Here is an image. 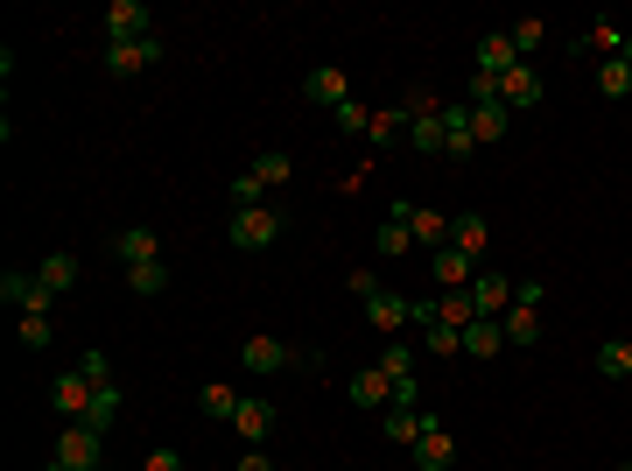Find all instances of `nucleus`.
<instances>
[{"mask_svg":"<svg viewBox=\"0 0 632 471\" xmlns=\"http://www.w3.org/2000/svg\"><path fill=\"white\" fill-rule=\"evenodd\" d=\"M303 92H309V106H330V113H338L344 99H352V78H344L338 64H316L309 78H303Z\"/></svg>","mask_w":632,"mask_h":471,"instance_id":"nucleus-11","label":"nucleus"},{"mask_svg":"<svg viewBox=\"0 0 632 471\" xmlns=\"http://www.w3.org/2000/svg\"><path fill=\"white\" fill-rule=\"evenodd\" d=\"M421 345H429L435 359H457V352H464V331H450V323H421Z\"/></svg>","mask_w":632,"mask_h":471,"instance_id":"nucleus-32","label":"nucleus"},{"mask_svg":"<svg viewBox=\"0 0 632 471\" xmlns=\"http://www.w3.org/2000/svg\"><path fill=\"white\" fill-rule=\"evenodd\" d=\"M232 430L247 436V444H267V430H275V402H261V394H239V408H232Z\"/></svg>","mask_w":632,"mask_h":471,"instance_id":"nucleus-12","label":"nucleus"},{"mask_svg":"<svg viewBox=\"0 0 632 471\" xmlns=\"http://www.w3.org/2000/svg\"><path fill=\"white\" fill-rule=\"evenodd\" d=\"M429 268H435V282H443V289H471V282H478V260H471V254H457V246H443Z\"/></svg>","mask_w":632,"mask_h":471,"instance_id":"nucleus-22","label":"nucleus"},{"mask_svg":"<svg viewBox=\"0 0 632 471\" xmlns=\"http://www.w3.org/2000/svg\"><path fill=\"white\" fill-rule=\"evenodd\" d=\"M127 289H134V296H162V289H169V260H148V268H127Z\"/></svg>","mask_w":632,"mask_h":471,"instance_id":"nucleus-29","label":"nucleus"},{"mask_svg":"<svg viewBox=\"0 0 632 471\" xmlns=\"http://www.w3.org/2000/svg\"><path fill=\"white\" fill-rule=\"evenodd\" d=\"M597 92H605V99H625V92H632V64H625V56H605V71H597Z\"/></svg>","mask_w":632,"mask_h":471,"instance_id":"nucleus-31","label":"nucleus"},{"mask_svg":"<svg viewBox=\"0 0 632 471\" xmlns=\"http://www.w3.org/2000/svg\"><path fill=\"white\" fill-rule=\"evenodd\" d=\"M597 373H605V380L632 373V338H605V345H597Z\"/></svg>","mask_w":632,"mask_h":471,"instance_id":"nucleus-28","label":"nucleus"},{"mask_svg":"<svg viewBox=\"0 0 632 471\" xmlns=\"http://www.w3.org/2000/svg\"><path fill=\"white\" fill-rule=\"evenodd\" d=\"M99 471H105V464H99Z\"/></svg>","mask_w":632,"mask_h":471,"instance_id":"nucleus-48","label":"nucleus"},{"mask_svg":"<svg viewBox=\"0 0 632 471\" xmlns=\"http://www.w3.org/2000/svg\"><path fill=\"white\" fill-rule=\"evenodd\" d=\"M478 310H471V289H443V296H435V323H450V331H464V323H471Z\"/></svg>","mask_w":632,"mask_h":471,"instance_id":"nucleus-27","label":"nucleus"},{"mask_svg":"<svg viewBox=\"0 0 632 471\" xmlns=\"http://www.w3.org/2000/svg\"><path fill=\"white\" fill-rule=\"evenodd\" d=\"M92 380L78 373V366H71V373H56V387H50V402H56V416H71V422H85V408H92Z\"/></svg>","mask_w":632,"mask_h":471,"instance_id":"nucleus-10","label":"nucleus"},{"mask_svg":"<svg viewBox=\"0 0 632 471\" xmlns=\"http://www.w3.org/2000/svg\"><path fill=\"white\" fill-rule=\"evenodd\" d=\"M450 464H457V436L429 416V430H421V444H415V471H450Z\"/></svg>","mask_w":632,"mask_h":471,"instance_id":"nucleus-8","label":"nucleus"},{"mask_svg":"<svg viewBox=\"0 0 632 471\" xmlns=\"http://www.w3.org/2000/svg\"><path fill=\"white\" fill-rule=\"evenodd\" d=\"M372 141H408V113H372Z\"/></svg>","mask_w":632,"mask_h":471,"instance_id":"nucleus-37","label":"nucleus"},{"mask_svg":"<svg viewBox=\"0 0 632 471\" xmlns=\"http://www.w3.org/2000/svg\"><path fill=\"white\" fill-rule=\"evenodd\" d=\"M464 352H471V359H500V352H506L500 317H471V323H464Z\"/></svg>","mask_w":632,"mask_h":471,"instance_id":"nucleus-18","label":"nucleus"},{"mask_svg":"<svg viewBox=\"0 0 632 471\" xmlns=\"http://www.w3.org/2000/svg\"><path fill=\"white\" fill-rule=\"evenodd\" d=\"M541 92H548V85H541V71H534V64H514V71L500 78V106H506V113H534V106H541Z\"/></svg>","mask_w":632,"mask_h":471,"instance_id":"nucleus-7","label":"nucleus"},{"mask_svg":"<svg viewBox=\"0 0 632 471\" xmlns=\"http://www.w3.org/2000/svg\"><path fill=\"white\" fill-rule=\"evenodd\" d=\"M471 310L478 317H506V310H514V282H506V275H478V282H471Z\"/></svg>","mask_w":632,"mask_h":471,"instance_id":"nucleus-15","label":"nucleus"},{"mask_svg":"<svg viewBox=\"0 0 632 471\" xmlns=\"http://www.w3.org/2000/svg\"><path fill=\"white\" fill-rule=\"evenodd\" d=\"M105 36H113V42L155 36V14H148V0H113V8H105Z\"/></svg>","mask_w":632,"mask_h":471,"instance_id":"nucleus-6","label":"nucleus"},{"mask_svg":"<svg viewBox=\"0 0 632 471\" xmlns=\"http://www.w3.org/2000/svg\"><path fill=\"white\" fill-rule=\"evenodd\" d=\"M198 402H204V416H225V422H232V408H239V394H232V387H225V380H204V394H198Z\"/></svg>","mask_w":632,"mask_h":471,"instance_id":"nucleus-34","label":"nucleus"},{"mask_svg":"<svg viewBox=\"0 0 632 471\" xmlns=\"http://www.w3.org/2000/svg\"><path fill=\"white\" fill-rule=\"evenodd\" d=\"M408 246H415V232H408V218H387V226H380V232H372V254H380V260H401V254H408Z\"/></svg>","mask_w":632,"mask_h":471,"instance_id":"nucleus-26","label":"nucleus"},{"mask_svg":"<svg viewBox=\"0 0 632 471\" xmlns=\"http://www.w3.org/2000/svg\"><path fill=\"white\" fill-rule=\"evenodd\" d=\"M253 176H261L267 190H281V183H289V176H295V162L281 155V149H267V155H253Z\"/></svg>","mask_w":632,"mask_h":471,"instance_id":"nucleus-30","label":"nucleus"},{"mask_svg":"<svg viewBox=\"0 0 632 471\" xmlns=\"http://www.w3.org/2000/svg\"><path fill=\"white\" fill-rule=\"evenodd\" d=\"M56 464H71V471H99V464H105L99 430H85V422H64V436H56Z\"/></svg>","mask_w":632,"mask_h":471,"instance_id":"nucleus-3","label":"nucleus"},{"mask_svg":"<svg viewBox=\"0 0 632 471\" xmlns=\"http://www.w3.org/2000/svg\"><path fill=\"white\" fill-rule=\"evenodd\" d=\"M22 345H28V352L50 345V317H22Z\"/></svg>","mask_w":632,"mask_h":471,"instance_id":"nucleus-41","label":"nucleus"},{"mask_svg":"<svg viewBox=\"0 0 632 471\" xmlns=\"http://www.w3.org/2000/svg\"><path fill=\"white\" fill-rule=\"evenodd\" d=\"M500 331H506V345H514V352L541 345V310H534V303H514V310L500 317Z\"/></svg>","mask_w":632,"mask_h":471,"instance_id":"nucleus-20","label":"nucleus"},{"mask_svg":"<svg viewBox=\"0 0 632 471\" xmlns=\"http://www.w3.org/2000/svg\"><path fill=\"white\" fill-rule=\"evenodd\" d=\"M148 64H162V36H141V42H105V71H113V78H141Z\"/></svg>","mask_w":632,"mask_h":471,"instance_id":"nucleus-5","label":"nucleus"},{"mask_svg":"<svg viewBox=\"0 0 632 471\" xmlns=\"http://www.w3.org/2000/svg\"><path fill=\"white\" fill-rule=\"evenodd\" d=\"M625 471H632V464H625Z\"/></svg>","mask_w":632,"mask_h":471,"instance_id":"nucleus-47","label":"nucleus"},{"mask_svg":"<svg viewBox=\"0 0 632 471\" xmlns=\"http://www.w3.org/2000/svg\"><path fill=\"white\" fill-rule=\"evenodd\" d=\"M408 232H415V246H435V254L450 246V218L429 212V204H408Z\"/></svg>","mask_w":632,"mask_h":471,"instance_id":"nucleus-21","label":"nucleus"},{"mask_svg":"<svg viewBox=\"0 0 632 471\" xmlns=\"http://www.w3.org/2000/svg\"><path fill=\"white\" fill-rule=\"evenodd\" d=\"M330 120H338V127H344V135H372V113H366V106H358V99H344V106H338V113H330Z\"/></svg>","mask_w":632,"mask_h":471,"instance_id":"nucleus-38","label":"nucleus"},{"mask_svg":"<svg viewBox=\"0 0 632 471\" xmlns=\"http://www.w3.org/2000/svg\"><path fill=\"white\" fill-rule=\"evenodd\" d=\"M506 127H514V113H506L500 99H492V106H471V135H478V149H485V141H506Z\"/></svg>","mask_w":632,"mask_h":471,"instance_id":"nucleus-24","label":"nucleus"},{"mask_svg":"<svg viewBox=\"0 0 632 471\" xmlns=\"http://www.w3.org/2000/svg\"><path fill=\"white\" fill-rule=\"evenodd\" d=\"M619 56H625V64H632V36H625V50H619Z\"/></svg>","mask_w":632,"mask_h":471,"instance_id":"nucleus-45","label":"nucleus"},{"mask_svg":"<svg viewBox=\"0 0 632 471\" xmlns=\"http://www.w3.org/2000/svg\"><path fill=\"white\" fill-rule=\"evenodd\" d=\"M380 430L387 436H394V444H421V430H429V416H415V408H387V416H380Z\"/></svg>","mask_w":632,"mask_h":471,"instance_id":"nucleus-25","label":"nucleus"},{"mask_svg":"<svg viewBox=\"0 0 632 471\" xmlns=\"http://www.w3.org/2000/svg\"><path fill=\"white\" fill-rule=\"evenodd\" d=\"M366 317H372V323H380V331H387V338H394V331H408V323H415V303H408V296H401V289H380V296H372V303H366Z\"/></svg>","mask_w":632,"mask_h":471,"instance_id":"nucleus-13","label":"nucleus"},{"mask_svg":"<svg viewBox=\"0 0 632 471\" xmlns=\"http://www.w3.org/2000/svg\"><path fill=\"white\" fill-rule=\"evenodd\" d=\"M541 36H548L541 22H514V50H520V56H527V50H541Z\"/></svg>","mask_w":632,"mask_h":471,"instance_id":"nucleus-42","label":"nucleus"},{"mask_svg":"<svg viewBox=\"0 0 632 471\" xmlns=\"http://www.w3.org/2000/svg\"><path fill=\"white\" fill-rule=\"evenodd\" d=\"M289 359L295 352L281 345V338H247V345H239V366H247V373H281Z\"/></svg>","mask_w":632,"mask_h":471,"instance_id":"nucleus-14","label":"nucleus"},{"mask_svg":"<svg viewBox=\"0 0 632 471\" xmlns=\"http://www.w3.org/2000/svg\"><path fill=\"white\" fill-rule=\"evenodd\" d=\"M485 240H492V226H485V212H457L450 218V246H457V254H485Z\"/></svg>","mask_w":632,"mask_h":471,"instance_id":"nucleus-17","label":"nucleus"},{"mask_svg":"<svg viewBox=\"0 0 632 471\" xmlns=\"http://www.w3.org/2000/svg\"><path fill=\"white\" fill-rule=\"evenodd\" d=\"M113 254H119V268H148V260H162V240H155L148 226H127V232L113 240Z\"/></svg>","mask_w":632,"mask_h":471,"instance_id":"nucleus-16","label":"nucleus"},{"mask_svg":"<svg viewBox=\"0 0 632 471\" xmlns=\"http://www.w3.org/2000/svg\"><path fill=\"white\" fill-rule=\"evenodd\" d=\"M239 471H275V458H267V450H247V458H239Z\"/></svg>","mask_w":632,"mask_h":471,"instance_id":"nucleus-44","label":"nucleus"},{"mask_svg":"<svg viewBox=\"0 0 632 471\" xmlns=\"http://www.w3.org/2000/svg\"><path fill=\"white\" fill-rule=\"evenodd\" d=\"M247 204H267V183H261V176H232V212H247Z\"/></svg>","mask_w":632,"mask_h":471,"instance_id":"nucleus-36","label":"nucleus"},{"mask_svg":"<svg viewBox=\"0 0 632 471\" xmlns=\"http://www.w3.org/2000/svg\"><path fill=\"white\" fill-rule=\"evenodd\" d=\"M78 373L92 380V387H105V380H113V359H105V352H85V359H78Z\"/></svg>","mask_w":632,"mask_h":471,"instance_id":"nucleus-39","label":"nucleus"},{"mask_svg":"<svg viewBox=\"0 0 632 471\" xmlns=\"http://www.w3.org/2000/svg\"><path fill=\"white\" fill-rule=\"evenodd\" d=\"M119 402H127V394H119V380H105V387L92 394V408H85V430H113V422H119Z\"/></svg>","mask_w":632,"mask_h":471,"instance_id":"nucleus-23","label":"nucleus"},{"mask_svg":"<svg viewBox=\"0 0 632 471\" xmlns=\"http://www.w3.org/2000/svg\"><path fill=\"white\" fill-rule=\"evenodd\" d=\"M344 289H352L358 303H372V296H380V275H372V268H352V282H344Z\"/></svg>","mask_w":632,"mask_h":471,"instance_id":"nucleus-40","label":"nucleus"},{"mask_svg":"<svg viewBox=\"0 0 632 471\" xmlns=\"http://www.w3.org/2000/svg\"><path fill=\"white\" fill-rule=\"evenodd\" d=\"M0 303H14V310L22 317H50V282H42V275H22V268H8L0 275Z\"/></svg>","mask_w":632,"mask_h":471,"instance_id":"nucleus-2","label":"nucleus"},{"mask_svg":"<svg viewBox=\"0 0 632 471\" xmlns=\"http://www.w3.org/2000/svg\"><path fill=\"white\" fill-rule=\"evenodd\" d=\"M352 402L358 408H394V380H387L380 366H358V373H352Z\"/></svg>","mask_w":632,"mask_h":471,"instance_id":"nucleus-19","label":"nucleus"},{"mask_svg":"<svg viewBox=\"0 0 632 471\" xmlns=\"http://www.w3.org/2000/svg\"><path fill=\"white\" fill-rule=\"evenodd\" d=\"M443 155H450V162H471V155H478L471 106H464V99H457V106H443Z\"/></svg>","mask_w":632,"mask_h":471,"instance_id":"nucleus-9","label":"nucleus"},{"mask_svg":"<svg viewBox=\"0 0 632 471\" xmlns=\"http://www.w3.org/2000/svg\"><path fill=\"white\" fill-rule=\"evenodd\" d=\"M141 471H184V458H176V450H148Z\"/></svg>","mask_w":632,"mask_h":471,"instance_id":"nucleus-43","label":"nucleus"},{"mask_svg":"<svg viewBox=\"0 0 632 471\" xmlns=\"http://www.w3.org/2000/svg\"><path fill=\"white\" fill-rule=\"evenodd\" d=\"M281 240V212L275 204H247V212H232V246L239 254H261V246Z\"/></svg>","mask_w":632,"mask_h":471,"instance_id":"nucleus-1","label":"nucleus"},{"mask_svg":"<svg viewBox=\"0 0 632 471\" xmlns=\"http://www.w3.org/2000/svg\"><path fill=\"white\" fill-rule=\"evenodd\" d=\"M514 64H527V56L514 50V28H485V36H478V50H471V71H485V78H506Z\"/></svg>","mask_w":632,"mask_h":471,"instance_id":"nucleus-4","label":"nucleus"},{"mask_svg":"<svg viewBox=\"0 0 632 471\" xmlns=\"http://www.w3.org/2000/svg\"><path fill=\"white\" fill-rule=\"evenodd\" d=\"M50 471H71V464H56V458H50Z\"/></svg>","mask_w":632,"mask_h":471,"instance_id":"nucleus-46","label":"nucleus"},{"mask_svg":"<svg viewBox=\"0 0 632 471\" xmlns=\"http://www.w3.org/2000/svg\"><path fill=\"white\" fill-rule=\"evenodd\" d=\"M372 366H380L387 380H415V366H408V345H401V338H394V345H387V352H380V359H372Z\"/></svg>","mask_w":632,"mask_h":471,"instance_id":"nucleus-35","label":"nucleus"},{"mask_svg":"<svg viewBox=\"0 0 632 471\" xmlns=\"http://www.w3.org/2000/svg\"><path fill=\"white\" fill-rule=\"evenodd\" d=\"M36 275H42V282H50V296H64V289L78 282V260H71V254H50V260H42Z\"/></svg>","mask_w":632,"mask_h":471,"instance_id":"nucleus-33","label":"nucleus"}]
</instances>
